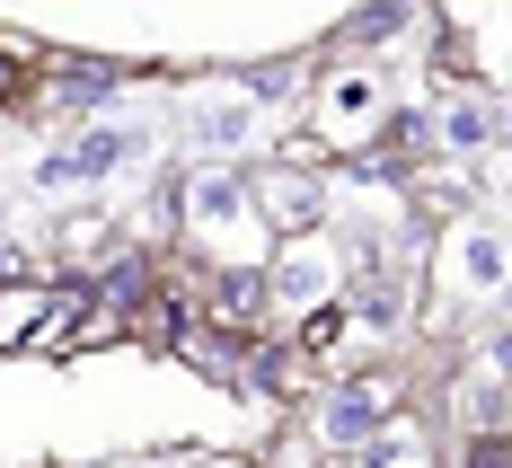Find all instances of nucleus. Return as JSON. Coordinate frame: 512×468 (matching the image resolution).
<instances>
[{"mask_svg":"<svg viewBox=\"0 0 512 468\" xmlns=\"http://www.w3.org/2000/svg\"><path fill=\"white\" fill-rule=\"evenodd\" d=\"M36 327H45V292H0V345L36 336Z\"/></svg>","mask_w":512,"mask_h":468,"instance_id":"f257e3e1","label":"nucleus"},{"mask_svg":"<svg viewBox=\"0 0 512 468\" xmlns=\"http://www.w3.org/2000/svg\"><path fill=\"white\" fill-rule=\"evenodd\" d=\"M0 89H18V62H9V53H0Z\"/></svg>","mask_w":512,"mask_h":468,"instance_id":"f03ea898","label":"nucleus"}]
</instances>
